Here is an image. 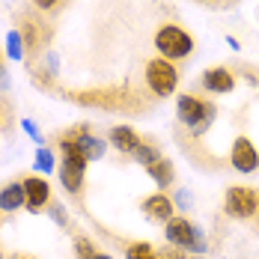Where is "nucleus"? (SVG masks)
Returning <instances> with one entry per match:
<instances>
[{"label": "nucleus", "mask_w": 259, "mask_h": 259, "mask_svg": "<svg viewBox=\"0 0 259 259\" xmlns=\"http://www.w3.org/2000/svg\"><path fill=\"white\" fill-rule=\"evenodd\" d=\"M176 83H179V72H176V66H173L170 60L158 57V60H152V63L146 66V87L155 93L158 99L173 96V93H176Z\"/></svg>", "instance_id": "4"}, {"label": "nucleus", "mask_w": 259, "mask_h": 259, "mask_svg": "<svg viewBox=\"0 0 259 259\" xmlns=\"http://www.w3.org/2000/svg\"><path fill=\"white\" fill-rule=\"evenodd\" d=\"M93 259H113V256H107V253H96Z\"/></svg>", "instance_id": "26"}, {"label": "nucleus", "mask_w": 259, "mask_h": 259, "mask_svg": "<svg viewBox=\"0 0 259 259\" xmlns=\"http://www.w3.org/2000/svg\"><path fill=\"white\" fill-rule=\"evenodd\" d=\"M203 87H206L208 93H230L235 87V78L227 72V69H208L206 75H203Z\"/></svg>", "instance_id": "11"}, {"label": "nucleus", "mask_w": 259, "mask_h": 259, "mask_svg": "<svg viewBox=\"0 0 259 259\" xmlns=\"http://www.w3.org/2000/svg\"><path fill=\"white\" fill-rule=\"evenodd\" d=\"M164 235L173 247H182V250H191V253H203L208 247L206 235L197 224H191L188 218H170L167 227H164Z\"/></svg>", "instance_id": "1"}, {"label": "nucleus", "mask_w": 259, "mask_h": 259, "mask_svg": "<svg viewBox=\"0 0 259 259\" xmlns=\"http://www.w3.org/2000/svg\"><path fill=\"white\" fill-rule=\"evenodd\" d=\"M18 259H33V256H18Z\"/></svg>", "instance_id": "27"}, {"label": "nucleus", "mask_w": 259, "mask_h": 259, "mask_svg": "<svg viewBox=\"0 0 259 259\" xmlns=\"http://www.w3.org/2000/svg\"><path fill=\"white\" fill-rule=\"evenodd\" d=\"M194 259H200V256H194Z\"/></svg>", "instance_id": "29"}, {"label": "nucleus", "mask_w": 259, "mask_h": 259, "mask_svg": "<svg viewBox=\"0 0 259 259\" xmlns=\"http://www.w3.org/2000/svg\"><path fill=\"white\" fill-rule=\"evenodd\" d=\"M51 218L57 224H66V218H63V206H51Z\"/></svg>", "instance_id": "22"}, {"label": "nucleus", "mask_w": 259, "mask_h": 259, "mask_svg": "<svg viewBox=\"0 0 259 259\" xmlns=\"http://www.w3.org/2000/svg\"><path fill=\"white\" fill-rule=\"evenodd\" d=\"M33 3H36L39 9H51V6H54V3H57V0H33Z\"/></svg>", "instance_id": "23"}, {"label": "nucleus", "mask_w": 259, "mask_h": 259, "mask_svg": "<svg viewBox=\"0 0 259 259\" xmlns=\"http://www.w3.org/2000/svg\"><path fill=\"white\" fill-rule=\"evenodd\" d=\"M21 30H24V45H30V48H36V45H39V36H36V27L30 24V21H24V24H21Z\"/></svg>", "instance_id": "19"}, {"label": "nucleus", "mask_w": 259, "mask_h": 259, "mask_svg": "<svg viewBox=\"0 0 259 259\" xmlns=\"http://www.w3.org/2000/svg\"><path fill=\"white\" fill-rule=\"evenodd\" d=\"M143 211H146L152 221H170L176 208H173V200L161 191V194H152V197L143 200Z\"/></svg>", "instance_id": "9"}, {"label": "nucleus", "mask_w": 259, "mask_h": 259, "mask_svg": "<svg viewBox=\"0 0 259 259\" xmlns=\"http://www.w3.org/2000/svg\"><path fill=\"white\" fill-rule=\"evenodd\" d=\"M134 158H137L143 167H149V164H152V161H158L161 155H158L155 146H146V143H140V146H137V152H134Z\"/></svg>", "instance_id": "17"}, {"label": "nucleus", "mask_w": 259, "mask_h": 259, "mask_svg": "<svg viewBox=\"0 0 259 259\" xmlns=\"http://www.w3.org/2000/svg\"><path fill=\"white\" fill-rule=\"evenodd\" d=\"M125 259H158V253L146 244V241H137V244H131V247H128Z\"/></svg>", "instance_id": "15"}, {"label": "nucleus", "mask_w": 259, "mask_h": 259, "mask_svg": "<svg viewBox=\"0 0 259 259\" xmlns=\"http://www.w3.org/2000/svg\"><path fill=\"white\" fill-rule=\"evenodd\" d=\"M146 173L155 179V185L158 188H167V185H173V164L167 161V158H158V161H152L149 167H146Z\"/></svg>", "instance_id": "13"}, {"label": "nucleus", "mask_w": 259, "mask_h": 259, "mask_svg": "<svg viewBox=\"0 0 259 259\" xmlns=\"http://www.w3.org/2000/svg\"><path fill=\"white\" fill-rule=\"evenodd\" d=\"M155 48L161 51L164 60H182V57H188V54L194 51V39L182 27L167 24L155 33Z\"/></svg>", "instance_id": "3"}, {"label": "nucleus", "mask_w": 259, "mask_h": 259, "mask_svg": "<svg viewBox=\"0 0 259 259\" xmlns=\"http://www.w3.org/2000/svg\"><path fill=\"white\" fill-rule=\"evenodd\" d=\"M48 200H51V188H48V182L39 179V176L24 179V206L30 208V211H39Z\"/></svg>", "instance_id": "8"}, {"label": "nucleus", "mask_w": 259, "mask_h": 259, "mask_svg": "<svg viewBox=\"0 0 259 259\" xmlns=\"http://www.w3.org/2000/svg\"><path fill=\"white\" fill-rule=\"evenodd\" d=\"M224 208H227V214H230V218H238V221H244V218L256 214V208H259L256 191H253V188H244V185H235V188L227 191Z\"/></svg>", "instance_id": "6"}, {"label": "nucleus", "mask_w": 259, "mask_h": 259, "mask_svg": "<svg viewBox=\"0 0 259 259\" xmlns=\"http://www.w3.org/2000/svg\"><path fill=\"white\" fill-rule=\"evenodd\" d=\"M230 164H233L238 173H253L259 167V152L256 146L247 140V137H235L233 152H230Z\"/></svg>", "instance_id": "7"}, {"label": "nucleus", "mask_w": 259, "mask_h": 259, "mask_svg": "<svg viewBox=\"0 0 259 259\" xmlns=\"http://www.w3.org/2000/svg\"><path fill=\"white\" fill-rule=\"evenodd\" d=\"M6 87H9V78H6V69L0 66V90H6Z\"/></svg>", "instance_id": "24"}, {"label": "nucleus", "mask_w": 259, "mask_h": 259, "mask_svg": "<svg viewBox=\"0 0 259 259\" xmlns=\"http://www.w3.org/2000/svg\"><path fill=\"white\" fill-rule=\"evenodd\" d=\"M21 45H24L21 33H18V30H9V36H6V54H9V60L18 63V60L24 57V48H21Z\"/></svg>", "instance_id": "14"}, {"label": "nucleus", "mask_w": 259, "mask_h": 259, "mask_svg": "<svg viewBox=\"0 0 259 259\" xmlns=\"http://www.w3.org/2000/svg\"><path fill=\"white\" fill-rule=\"evenodd\" d=\"M75 250H78L80 259H93L96 256V250H93V244H90L87 238H78V241H75Z\"/></svg>", "instance_id": "18"}, {"label": "nucleus", "mask_w": 259, "mask_h": 259, "mask_svg": "<svg viewBox=\"0 0 259 259\" xmlns=\"http://www.w3.org/2000/svg\"><path fill=\"white\" fill-rule=\"evenodd\" d=\"M24 206V182H12L0 191V211H15Z\"/></svg>", "instance_id": "12"}, {"label": "nucleus", "mask_w": 259, "mask_h": 259, "mask_svg": "<svg viewBox=\"0 0 259 259\" xmlns=\"http://www.w3.org/2000/svg\"><path fill=\"white\" fill-rule=\"evenodd\" d=\"M33 167H36V170H42V173H51V170H54V152L39 146V149H36V164H33Z\"/></svg>", "instance_id": "16"}, {"label": "nucleus", "mask_w": 259, "mask_h": 259, "mask_svg": "<svg viewBox=\"0 0 259 259\" xmlns=\"http://www.w3.org/2000/svg\"><path fill=\"white\" fill-rule=\"evenodd\" d=\"M179 203H182V206H191V194H185V191H179Z\"/></svg>", "instance_id": "25"}, {"label": "nucleus", "mask_w": 259, "mask_h": 259, "mask_svg": "<svg viewBox=\"0 0 259 259\" xmlns=\"http://www.w3.org/2000/svg\"><path fill=\"white\" fill-rule=\"evenodd\" d=\"M176 116H179V122H185L188 128L203 134L211 125V119H214V107L208 102H203V99H197V96H182L179 104H176Z\"/></svg>", "instance_id": "2"}, {"label": "nucleus", "mask_w": 259, "mask_h": 259, "mask_svg": "<svg viewBox=\"0 0 259 259\" xmlns=\"http://www.w3.org/2000/svg\"><path fill=\"white\" fill-rule=\"evenodd\" d=\"M60 149H63V164H60V182L69 194H78L80 185H83V170H87V161L78 155V149L66 140H60Z\"/></svg>", "instance_id": "5"}, {"label": "nucleus", "mask_w": 259, "mask_h": 259, "mask_svg": "<svg viewBox=\"0 0 259 259\" xmlns=\"http://www.w3.org/2000/svg\"><path fill=\"white\" fill-rule=\"evenodd\" d=\"M21 125H24V131H27V134H30V137H33V140H42V137H39V128H36V125H33L30 119H24Z\"/></svg>", "instance_id": "21"}, {"label": "nucleus", "mask_w": 259, "mask_h": 259, "mask_svg": "<svg viewBox=\"0 0 259 259\" xmlns=\"http://www.w3.org/2000/svg\"><path fill=\"white\" fill-rule=\"evenodd\" d=\"M158 259H188V256L182 253V247H167V250L158 253Z\"/></svg>", "instance_id": "20"}, {"label": "nucleus", "mask_w": 259, "mask_h": 259, "mask_svg": "<svg viewBox=\"0 0 259 259\" xmlns=\"http://www.w3.org/2000/svg\"><path fill=\"white\" fill-rule=\"evenodd\" d=\"M0 259H3V250H0Z\"/></svg>", "instance_id": "28"}, {"label": "nucleus", "mask_w": 259, "mask_h": 259, "mask_svg": "<svg viewBox=\"0 0 259 259\" xmlns=\"http://www.w3.org/2000/svg\"><path fill=\"white\" fill-rule=\"evenodd\" d=\"M110 143L119 149V152H137V146H140V137H137V131L131 128V125H113L110 128Z\"/></svg>", "instance_id": "10"}]
</instances>
